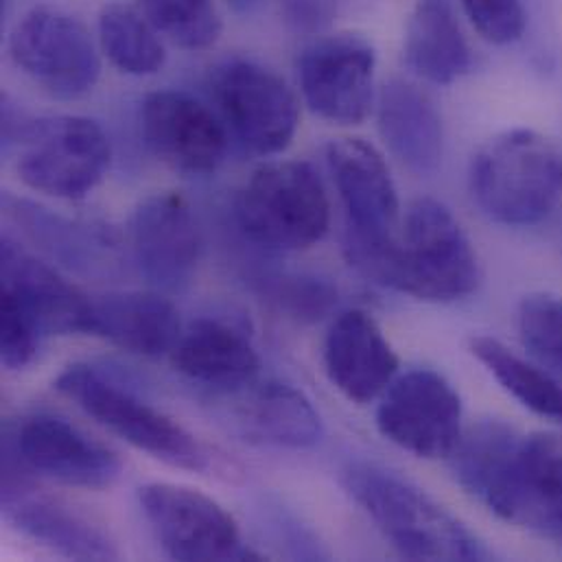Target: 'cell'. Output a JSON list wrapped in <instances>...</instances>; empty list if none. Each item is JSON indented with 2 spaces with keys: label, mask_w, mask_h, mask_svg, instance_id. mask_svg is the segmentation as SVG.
Masks as SVG:
<instances>
[{
  "label": "cell",
  "mask_w": 562,
  "mask_h": 562,
  "mask_svg": "<svg viewBox=\"0 0 562 562\" xmlns=\"http://www.w3.org/2000/svg\"><path fill=\"white\" fill-rule=\"evenodd\" d=\"M451 464L460 486L499 519L561 537V436L480 420L462 434Z\"/></svg>",
  "instance_id": "obj_1"
},
{
  "label": "cell",
  "mask_w": 562,
  "mask_h": 562,
  "mask_svg": "<svg viewBox=\"0 0 562 562\" xmlns=\"http://www.w3.org/2000/svg\"><path fill=\"white\" fill-rule=\"evenodd\" d=\"M348 263L370 281L425 302H456L480 282L477 255L453 213L429 198L405 215L401 239L368 241L346 235Z\"/></svg>",
  "instance_id": "obj_2"
},
{
  "label": "cell",
  "mask_w": 562,
  "mask_h": 562,
  "mask_svg": "<svg viewBox=\"0 0 562 562\" xmlns=\"http://www.w3.org/2000/svg\"><path fill=\"white\" fill-rule=\"evenodd\" d=\"M341 482L401 557L447 562L488 559L482 541L464 524L401 475L355 462L344 469Z\"/></svg>",
  "instance_id": "obj_3"
},
{
  "label": "cell",
  "mask_w": 562,
  "mask_h": 562,
  "mask_svg": "<svg viewBox=\"0 0 562 562\" xmlns=\"http://www.w3.org/2000/svg\"><path fill=\"white\" fill-rule=\"evenodd\" d=\"M469 182L488 220L510 228L537 226L561 202V149L535 130L504 132L473 156Z\"/></svg>",
  "instance_id": "obj_4"
},
{
  "label": "cell",
  "mask_w": 562,
  "mask_h": 562,
  "mask_svg": "<svg viewBox=\"0 0 562 562\" xmlns=\"http://www.w3.org/2000/svg\"><path fill=\"white\" fill-rule=\"evenodd\" d=\"M55 387L108 431L169 467L202 473L213 462L191 431L140 398L127 383L90 363L68 366Z\"/></svg>",
  "instance_id": "obj_5"
},
{
  "label": "cell",
  "mask_w": 562,
  "mask_h": 562,
  "mask_svg": "<svg viewBox=\"0 0 562 562\" xmlns=\"http://www.w3.org/2000/svg\"><path fill=\"white\" fill-rule=\"evenodd\" d=\"M237 222L270 250H306L328 231L330 204L308 162H272L252 173L237 195Z\"/></svg>",
  "instance_id": "obj_6"
},
{
  "label": "cell",
  "mask_w": 562,
  "mask_h": 562,
  "mask_svg": "<svg viewBox=\"0 0 562 562\" xmlns=\"http://www.w3.org/2000/svg\"><path fill=\"white\" fill-rule=\"evenodd\" d=\"M20 180L57 200H83L110 169V140L105 132L83 116L33 119L20 140Z\"/></svg>",
  "instance_id": "obj_7"
},
{
  "label": "cell",
  "mask_w": 562,
  "mask_h": 562,
  "mask_svg": "<svg viewBox=\"0 0 562 562\" xmlns=\"http://www.w3.org/2000/svg\"><path fill=\"white\" fill-rule=\"evenodd\" d=\"M138 499L156 541L169 559L261 561V554L244 541L237 521L209 495L176 484H147Z\"/></svg>",
  "instance_id": "obj_8"
},
{
  "label": "cell",
  "mask_w": 562,
  "mask_h": 562,
  "mask_svg": "<svg viewBox=\"0 0 562 562\" xmlns=\"http://www.w3.org/2000/svg\"><path fill=\"white\" fill-rule=\"evenodd\" d=\"M9 53L31 81L57 99H79L99 81L101 61L90 31L55 7L31 9L15 24Z\"/></svg>",
  "instance_id": "obj_9"
},
{
  "label": "cell",
  "mask_w": 562,
  "mask_h": 562,
  "mask_svg": "<svg viewBox=\"0 0 562 562\" xmlns=\"http://www.w3.org/2000/svg\"><path fill=\"white\" fill-rule=\"evenodd\" d=\"M213 99L235 138L257 156L284 151L297 130V99L274 70L231 59L215 68Z\"/></svg>",
  "instance_id": "obj_10"
},
{
  "label": "cell",
  "mask_w": 562,
  "mask_h": 562,
  "mask_svg": "<svg viewBox=\"0 0 562 562\" xmlns=\"http://www.w3.org/2000/svg\"><path fill=\"white\" fill-rule=\"evenodd\" d=\"M462 401L436 370L416 368L396 376L381 394L376 427L392 445L416 458H451L462 429Z\"/></svg>",
  "instance_id": "obj_11"
},
{
  "label": "cell",
  "mask_w": 562,
  "mask_h": 562,
  "mask_svg": "<svg viewBox=\"0 0 562 562\" xmlns=\"http://www.w3.org/2000/svg\"><path fill=\"white\" fill-rule=\"evenodd\" d=\"M374 46L359 33H333L313 40L297 59L306 105L337 125L363 123L374 105Z\"/></svg>",
  "instance_id": "obj_12"
},
{
  "label": "cell",
  "mask_w": 562,
  "mask_h": 562,
  "mask_svg": "<svg viewBox=\"0 0 562 562\" xmlns=\"http://www.w3.org/2000/svg\"><path fill=\"white\" fill-rule=\"evenodd\" d=\"M4 451L13 453L31 473L88 491L110 488L123 469L116 453L50 414L31 416L13 434H7Z\"/></svg>",
  "instance_id": "obj_13"
},
{
  "label": "cell",
  "mask_w": 562,
  "mask_h": 562,
  "mask_svg": "<svg viewBox=\"0 0 562 562\" xmlns=\"http://www.w3.org/2000/svg\"><path fill=\"white\" fill-rule=\"evenodd\" d=\"M134 263L162 293L184 291L198 270L200 231L189 202L173 191L143 200L130 222Z\"/></svg>",
  "instance_id": "obj_14"
},
{
  "label": "cell",
  "mask_w": 562,
  "mask_h": 562,
  "mask_svg": "<svg viewBox=\"0 0 562 562\" xmlns=\"http://www.w3.org/2000/svg\"><path fill=\"white\" fill-rule=\"evenodd\" d=\"M147 149L187 176L213 173L228 149L224 123L200 99L180 90L151 92L140 110Z\"/></svg>",
  "instance_id": "obj_15"
},
{
  "label": "cell",
  "mask_w": 562,
  "mask_h": 562,
  "mask_svg": "<svg viewBox=\"0 0 562 562\" xmlns=\"http://www.w3.org/2000/svg\"><path fill=\"white\" fill-rule=\"evenodd\" d=\"M326 162L346 211V235L394 239L401 204L383 156L361 138H337L326 147Z\"/></svg>",
  "instance_id": "obj_16"
},
{
  "label": "cell",
  "mask_w": 562,
  "mask_h": 562,
  "mask_svg": "<svg viewBox=\"0 0 562 562\" xmlns=\"http://www.w3.org/2000/svg\"><path fill=\"white\" fill-rule=\"evenodd\" d=\"M0 300L13 304L42 337L86 333L92 300L13 239H2Z\"/></svg>",
  "instance_id": "obj_17"
},
{
  "label": "cell",
  "mask_w": 562,
  "mask_h": 562,
  "mask_svg": "<svg viewBox=\"0 0 562 562\" xmlns=\"http://www.w3.org/2000/svg\"><path fill=\"white\" fill-rule=\"evenodd\" d=\"M324 368L330 383L352 403L379 398L396 379L398 357L372 315L344 311L324 339Z\"/></svg>",
  "instance_id": "obj_18"
},
{
  "label": "cell",
  "mask_w": 562,
  "mask_h": 562,
  "mask_svg": "<svg viewBox=\"0 0 562 562\" xmlns=\"http://www.w3.org/2000/svg\"><path fill=\"white\" fill-rule=\"evenodd\" d=\"M143 357L171 352L182 335L180 313L160 291H123L92 300L88 330Z\"/></svg>",
  "instance_id": "obj_19"
},
{
  "label": "cell",
  "mask_w": 562,
  "mask_h": 562,
  "mask_svg": "<svg viewBox=\"0 0 562 562\" xmlns=\"http://www.w3.org/2000/svg\"><path fill=\"white\" fill-rule=\"evenodd\" d=\"M376 123L390 151L414 173H434L445 156L442 116L418 86L394 79L376 99Z\"/></svg>",
  "instance_id": "obj_20"
},
{
  "label": "cell",
  "mask_w": 562,
  "mask_h": 562,
  "mask_svg": "<svg viewBox=\"0 0 562 562\" xmlns=\"http://www.w3.org/2000/svg\"><path fill=\"white\" fill-rule=\"evenodd\" d=\"M7 519L24 537L70 561H116L110 535L68 504L22 488L2 495Z\"/></svg>",
  "instance_id": "obj_21"
},
{
  "label": "cell",
  "mask_w": 562,
  "mask_h": 562,
  "mask_svg": "<svg viewBox=\"0 0 562 562\" xmlns=\"http://www.w3.org/2000/svg\"><path fill=\"white\" fill-rule=\"evenodd\" d=\"M171 359L184 376L220 390H241L261 370L250 335L235 324L211 317L198 319L182 330Z\"/></svg>",
  "instance_id": "obj_22"
},
{
  "label": "cell",
  "mask_w": 562,
  "mask_h": 562,
  "mask_svg": "<svg viewBox=\"0 0 562 562\" xmlns=\"http://www.w3.org/2000/svg\"><path fill=\"white\" fill-rule=\"evenodd\" d=\"M405 64L420 79L449 86L473 66L471 46L449 0H420L405 26Z\"/></svg>",
  "instance_id": "obj_23"
},
{
  "label": "cell",
  "mask_w": 562,
  "mask_h": 562,
  "mask_svg": "<svg viewBox=\"0 0 562 562\" xmlns=\"http://www.w3.org/2000/svg\"><path fill=\"white\" fill-rule=\"evenodd\" d=\"M248 436L281 449H311L322 440V418L293 385L270 381L257 387L244 412Z\"/></svg>",
  "instance_id": "obj_24"
},
{
  "label": "cell",
  "mask_w": 562,
  "mask_h": 562,
  "mask_svg": "<svg viewBox=\"0 0 562 562\" xmlns=\"http://www.w3.org/2000/svg\"><path fill=\"white\" fill-rule=\"evenodd\" d=\"M7 209L26 235L66 268L79 272L108 268L105 255H112L116 244L105 228L61 220L24 200H7Z\"/></svg>",
  "instance_id": "obj_25"
},
{
  "label": "cell",
  "mask_w": 562,
  "mask_h": 562,
  "mask_svg": "<svg viewBox=\"0 0 562 562\" xmlns=\"http://www.w3.org/2000/svg\"><path fill=\"white\" fill-rule=\"evenodd\" d=\"M471 352L524 407L541 418L562 423V385L557 374L515 355L495 337H473Z\"/></svg>",
  "instance_id": "obj_26"
},
{
  "label": "cell",
  "mask_w": 562,
  "mask_h": 562,
  "mask_svg": "<svg viewBox=\"0 0 562 562\" xmlns=\"http://www.w3.org/2000/svg\"><path fill=\"white\" fill-rule=\"evenodd\" d=\"M99 42L108 59L127 75H156L167 61L158 31L143 13L125 4H110L101 11Z\"/></svg>",
  "instance_id": "obj_27"
},
{
  "label": "cell",
  "mask_w": 562,
  "mask_h": 562,
  "mask_svg": "<svg viewBox=\"0 0 562 562\" xmlns=\"http://www.w3.org/2000/svg\"><path fill=\"white\" fill-rule=\"evenodd\" d=\"M149 24L187 50L213 46L222 35V18L213 0H138Z\"/></svg>",
  "instance_id": "obj_28"
},
{
  "label": "cell",
  "mask_w": 562,
  "mask_h": 562,
  "mask_svg": "<svg viewBox=\"0 0 562 562\" xmlns=\"http://www.w3.org/2000/svg\"><path fill=\"white\" fill-rule=\"evenodd\" d=\"M519 337L539 366L562 376V297L552 293L526 295L517 313Z\"/></svg>",
  "instance_id": "obj_29"
},
{
  "label": "cell",
  "mask_w": 562,
  "mask_h": 562,
  "mask_svg": "<svg viewBox=\"0 0 562 562\" xmlns=\"http://www.w3.org/2000/svg\"><path fill=\"white\" fill-rule=\"evenodd\" d=\"M261 291L279 311L297 322H319L339 302L337 286L317 274H272L261 279Z\"/></svg>",
  "instance_id": "obj_30"
},
{
  "label": "cell",
  "mask_w": 562,
  "mask_h": 562,
  "mask_svg": "<svg viewBox=\"0 0 562 562\" xmlns=\"http://www.w3.org/2000/svg\"><path fill=\"white\" fill-rule=\"evenodd\" d=\"M473 29L491 44L506 46L524 37L528 15L524 0H460Z\"/></svg>",
  "instance_id": "obj_31"
},
{
  "label": "cell",
  "mask_w": 562,
  "mask_h": 562,
  "mask_svg": "<svg viewBox=\"0 0 562 562\" xmlns=\"http://www.w3.org/2000/svg\"><path fill=\"white\" fill-rule=\"evenodd\" d=\"M270 528L274 532V541L284 546L291 559H300V561L328 559V552L322 548L319 539L306 526H302L293 515H286L281 508L270 517Z\"/></svg>",
  "instance_id": "obj_32"
},
{
  "label": "cell",
  "mask_w": 562,
  "mask_h": 562,
  "mask_svg": "<svg viewBox=\"0 0 562 562\" xmlns=\"http://www.w3.org/2000/svg\"><path fill=\"white\" fill-rule=\"evenodd\" d=\"M281 4L289 26L304 33L326 29L337 11V0H281Z\"/></svg>",
  "instance_id": "obj_33"
},
{
  "label": "cell",
  "mask_w": 562,
  "mask_h": 562,
  "mask_svg": "<svg viewBox=\"0 0 562 562\" xmlns=\"http://www.w3.org/2000/svg\"><path fill=\"white\" fill-rule=\"evenodd\" d=\"M559 539H562V535H561V537H559Z\"/></svg>",
  "instance_id": "obj_34"
}]
</instances>
